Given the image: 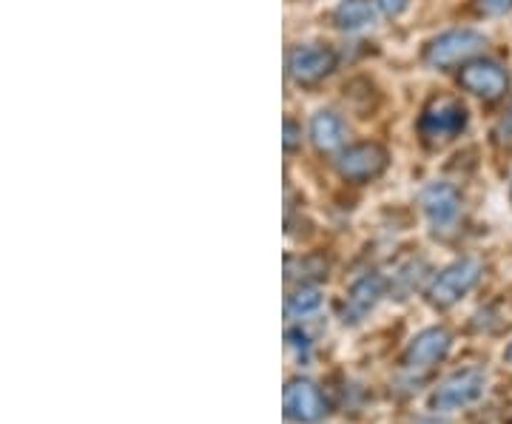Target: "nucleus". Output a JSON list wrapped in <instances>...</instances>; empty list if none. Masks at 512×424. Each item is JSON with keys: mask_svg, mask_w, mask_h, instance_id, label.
<instances>
[{"mask_svg": "<svg viewBox=\"0 0 512 424\" xmlns=\"http://www.w3.org/2000/svg\"><path fill=\"white\" fill-rule=\"evenodd\" d=\"M467 123H470V114L464 103H458L453 97H436L421 111L419 134L424 146L439 148L456 140L458 134L467 129Z\"/></svg>", "mask_w": 512, "mask_h": 424, "instance_id": "nucleus-1", "label": "nucleus"}, {"mask_svg": "<svg viewBox=\"0 0 512 424\" xmlns=\"http://www.w3.org/2000/svg\"><path fill=\"white\" fill-rule=\"evenodd\" d=\"M481 277H484V265H481V259H473V257L458 259V262L447 265L439 277L433 279V285L427 288V302H430L433 308H439V311H447V308H453V305H456L461 296L470 294Z\"/></svg>", "mask_w": 512, "mask_h": 424, "instance_id": "nucleus-2", "label": "nucleus"}, {"mask_svg": "<svg viewBox=\"0 0 512 424\" xmlns=\"http://www.w3.org/2000/svg\"><path fill=\"white\" fill-rule=\"evenodd\" d=\"M487 46V37L476 29H450L444 35L433 37L424 49V63L433 69H450L458 63H467Z\"/></svg>", "mask_w": 512, "mask_h": 424, "instance_id": "nucleus-3", "label": "nucleus"}, {"mask_svg": "<svg viewBox=\"0 0 512 424\" xmlns=\"http://www.w3.org/2000/svg\"><path fill=\"white\" fill-rule=\"evenodd\" d=\"M336 63H339V57H336V52L330 46H322V43H302V46H293L291 52H288L285 69H288L291 83L305 89V86H316L325 77H330L333 69H336Z\"/></svg>", "mask_w": 512, "mask_h": 424, "instance_id": "nucleus-4", "label": "nucleus"}, {"mask_svg": "<svg viewBox=\"0 0 512 424\" xmlns=\"http://www.w3.org/2000/svg\"><path fill=\"white\" fill-rule=\"evenodd\" d=\"M458 86L481 100H501L510 92V72L490 57H473L461 66Z\"/></svg>", "mask_w": 512, "mask_h": 424, "instance_id": "nucleus-5", "label": "nucleus"}, {"mask_svg": "<svg viewBox=\"0 0 512 424\" xmlns=\"http://www.w3.org/2000/svg\"><path fill=\"white\" fill-rule=\"evenodd\" d=\"M390 166V154L379 143H356V146L342 148L336 171L339 177H345L348 183H370L379 180Z\"/></svg>", "mask_w": 512, "mask_h": 424, "instance_id": "nucleus-6", "label": "nucleus"}, {"mask_svg": "<svg viewBox=\"0 0 512 424\" xmlns=\"http://www.w3.org/2000/svg\"><path fill=\"white\" fill-rule=\"evenodd\" d=\"M487 390V373L478 368H467L453 373L450 379H444L439 390L433 393L430 407L441 410V413H450V410H461V407L473 405L484 396Z\"/></svg>", "mask_w": 512, "mask_h": 424, "instance_id": "nucleus-7", "label": "nucleus"}, {"mask_svg": "<svg viewBox=\"0 0 512 424\" xmlns=\"http://www.w3.org/2000/svg\"><path fill=\"white\" fill-rule=\"evenodd\" d=\"M450 345H453V336H450L447 328H424L407 345V353H404V373L407 376H416V379L427 376L450 353Z\"/></svg>", "mask_w": 512, "mask_h": 424, "instance_id": "nucleus-8", "label": "nucleus"}, {"mask_svg": "<svg viewBox=\"0 0 512 424\" xmlns=\"http://www.w3.org/2000/svg\"><path fill=\"white\" fill-rule=\"evenodd\" d=\"M421 211L433 231H450L461 217V194L456 185L430 183L421 191Z\"/></svg>", "mask_w": 512, "mask_h": 424, "instance_id": "nucleus-9", "label": "nucleus"}, {"mask_svg": "<svg viewBox=\"0 0 512 424\" xmlns=\"http://www.w3.org/2000/svg\"><path fill=\"white\" fill-rule=\"evenodd\" d=\"M282 405H285V416L296 424H313L325 416L322 390L311 379H291L282 396Z\"/></svg>", "mask_w": 512, "mask_h": 424, "instance_id": "nucleus-10", "label": "nucleus"}, {"mask_svg": "<svg viewBox=\"0 0 512 424\" xmlns=\"http://www.w3.org/2000/svg\"><path fill=\"white\" fill-rule=\"evenodd\" d=\"M384 296V279L379 274H373V271H367L362 277L356 279L353 285H350L348 299H345V308H342V322L345 325H356V322H362L376 305H379V299Z\"/></svg>", "mask_w": 512, "mask_h": 424, "instance_id": "nucleus-11", "label": "nucleus"}, {"mask_svg": "<svg viewBox=\"0 0 512 424\" xmlns=\"http://www.w3.org/2000/svg\"><path fill=\"white\" fill-rule=\"evenodd\" d=\"M311 143L319 154H333L342 151L348 143V126L336 111H316L311 117Z\"/></svg>", "mask_w": 512, "mask_h": 424, "instance_id": "nucleus-12", "label": "nucleus"}, {"mask_svg": "<svg viewBox=\"0 0 512 424\" xmlns=\"http://www.w3.org/2000/svg\"><path fill=\"white\" fill-rule=\"evenodd\" d=\"M376 9H379L376 0H339V6L333 9V23L342 32H359L367 23H373Z\"/></svg>", "mask_w": 512, "mask_h": 424, "instance_id": "nucleus-13", "label": "nucleus"}, {"mask_svg": "<svg viewBox=\"0 0 512 424\" xmlns=\"http://www.w3.org/2000/svg\"><path fill=\"white\" fill-rule=\"evenodd\" d=\"M319 308H322V291L316 285H299L285 302V314L291 322L311 319V316L319 314Z\"/></svg>", "mask_w": 512, "mask_h": 424, "instance_id": "nucleus-14", "label": "nucleus"}, {"mask_svg": "<svg viewBox=\"0 0 512 424\" xmlns=\"http://www.w3.org/2000/svg\"><path fill=\"white\" fill-rule=\"evenodd\" d=\"M476 9L487 18H501L512 12V0H476Z\"/></svg>", "mask_w": 512, "mask_h": 424, "instance_id": "nucleus-15", "label": "nucleus"}, {"mask_svg": "<svg viewBox=\"0 0 512 424\" xmlns=\"http://www.w3.org/2000/svg\"><path fill=\"white\" fill-rule=\"evenodd\" d=\"M379 3V12H382L384 18H399L404 9L410 6V0H376Z\"/></svg>", "mask_w": 512, "mask_h": 424, "instance_id": "nucleus-16", "label": "nucleus"}, {"mask_svg": "<svg viewBox=\"0 0 512 424\" xmlns=\"http://www.w3.org/2000/svg\"><path fill=\"white\" fill-rule=\"evenodd\" d=\"M495 137L498 140H512V100L507 111L501 114V120H498V126H495Z\"/></svg>", "mask_w": 512, "mask_h": 424, "instance_id": "nucleus-17", "label": "nucleus"}, {"mask_svg": "<svg viewBox=\"0 0 512 424\" xmlns=\"http://www.w3.org/2000/svg\"><path fill=\"white\" fill-rule=\"evenodd\" d=\"M299 134H302V129L293 120H285V151H293L299 146Z\"/></svg>", "mask_w": 512, "mask_h": 424, "instance_id": "nucleus-18", "label": "nucleus"}, {"mask_svg": "<svg viewBox=\"0 0 512 424\" xmlns=\"http://www.w3.org/2000/svg\"><path fill=\"white\" fill-rule=\"evenodd\" d=\"M504 359H507V365H512V342H510V348L504 351Z\"/></svg>", "mask_w": 512, "mask_h": 424, "instance_id": "nucleus-19", "label": "nucleus"}, {"mask_svg": "<svg viewBox=\"0 0 512 424\" xmlns=\"http://www.w3.org/2000/svg\"><path fill=\"white\" fill-rule=\"evenodd\" d=\"M510 197H512V185H510Z\"/></svg>", "mask_w": 512, "mask_h": 424, "instance_id": "nucleus-20", "label": "nucleus"}]
</instances>
